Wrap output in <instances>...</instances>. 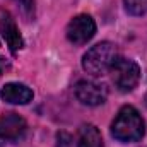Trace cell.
I'll return each instance as SVG.
<instances>
[{
	"label": "cell",
	"mask_w": 147,
	"mask_h": 147,
	"mask_svg": "<svg viewBox=\"0 0 147 147\" xmlns=\"http://www.w3.org/2000/svg\"><path fill=\"white\" fill-rule=\"evenodd\" d=\"M125 9L132 16H144L147 14V0H123Z\"/></svg>",
	"instance_id": "10"
},
{
	"label": "cell",
	"mask_w": 147,
	"mask_h": 147,
	"mask_svg": "<svg viewBox=\"0 0 147 147\" xmlns=\"http://www.w3.org/2000/svg\"><path fill=\"white\" fill-rule=\"evenodd\" d=\"M0 146H3V144H2V140H0Z\"/></svg>",
	"instance_id": "15"
},
{
	"label": "cell",
	"mask_w": 147,
	"mask_h": 147,
	"mask_svg": "<svg viewBox=\"0 0 147 147\" xmlns=\"http://www.w3.org/2000/svg\"><path fill=\"white\" fill-rule=\"evenodd\" d=\"M75 98L87 106H99L108 98V89L105 84L92 80H79L75 84Z\"/></svg>",
	"instance_id": "6"
},
{
	"label": "cell",
	"mask_w": 147,
	"mask_h": 147,
	"mask_svg": "<svg viewBox=\"0 0 147 147\" xmlns=\"http://www.w3.org/2000/svg\"><path fill=\"white\" fill-rule=\"evenodd\" d=\"M77 147H103V137L98 127L87 123L79 128Z\"/></svg>",
	"instance_id": "9"
},
{
	"label": "cell",
	"mask_w": 147,
	"mask_h": 147,
	"mask_svg": "<svg viewBox=\"0 0 147 147\" xmlns=\"http://www.w3.org/2000/svg\"><path fill=\"white\" fill-rule=\"evenodd\" d=\"M16 2L21 5V10H22L28 17L33 16V12H34V0H16Z\"/></svg>",
	"instance_id": "12"
},
{
	"label": "cell",
	"mask_w": 147,
	"mask_h": 147,
	"mask_svg": "<svg viewBox=\"0 0 147 147\" xmlns=\"http://www.w3.org/2000/svg\"><path fill=\"white\" fill-rule=\"evenodd\" d=\"M10 69V63H9V60L7 58H3V57H0V75L3 72H7Z\"/></svg>",
	"instance_id": "13"
},
{
	"label": "cell",
	"mask_w": 147,
	"mask_h": 147,
	"mask_svg": "<svg viewBox=\"0 0 147 147\" xmlns=\"http://www.w3.org/2000/svg\"><path fill=\"white\" fill-rule=\"evenodd\" d=\"M113 84L116 86L118 91L121 92H130L137 87L139 80H140V69L139 65L130 60V58H116L115 63L110 69Z\"/></svg>",
	"instance_id": "3"
},
{
	"label": "cell",
	"mask_w": 147,
	"mask_h": 147,
	"mask_svg": "<svg viewBox=\"0 0 147 147\" xmlns=\"http://www.w3.org/2000/svg\"><path fill=\"white\" fill-rule=\"evenodd\" d=\"M67 39L74 45H86L89 39L96 34V22L91 16L80 14L75 16L67 24Z\"/></svg>",
	"instance_id": "4"
},
{
	"label": "cell",
	"mask_w": 147,
	"mask_h": 147,
	"mask_svg": "<svg viewBox=\"0 0 147 147\" xmlns=\"http://www.w3.org/2000/svg\"><path fill=\"white\" fill-rule=\"evenodd\" d=\"M146 134V121L134 106L127 105L111 123V135L120 142H137Z\"/></svg>",
	"instance_id": "1"
},
{
	"label": "cell",
	"mask_w": 147,
	"mask_h": 147,
	"mask_svg": "<svg viewBox=\"0 0 147 147\" xmlns=\"http://www.w3.org/2000/svg\"><path fill=\"white\" fill-rule=\"evenodd\" d=\"M144 103H146V106H147V94H146V98H144Z\"/></svg>",
	"instance_id": "14"
},
{
	"label": "cell",
	"mask_w": 147,
	"mask_h": 147,
	"mask_svg": "<svg viewBox=\"0 0 147 147\" xmlns=\"http://www.w3.org/2000/svg\"><path fill=\"white\" fill-rule=\"evenodd\" d=\"M118 58V50L110 41H101L87 50L82 57V69L91 75H103L110 72L111 65Z\"/></svg>",
	"instance_id": "2"
},
{
	"label": "cell",
	"mask_w": 147,
	"mask_h": 147,
	"mask_svg": "<svg viewBox=\"0 0 147 147\" xmlns=\"http://www.w3.org/2000/svg\"><path fill=\"white\" fill-rule=\"evenodd\" d=\"M57 147H74L72 137L67 132H58L57 134Z\"/></svg>",
	"instance_id": "11"
},
{
	"label": "cell",
	"mask_w": 147,
	"mask_h": 147,
	"mask_svg": "<svg viewBox=\"0 0 147 147\" xmlns=\"http://www.w3.org/2000/svg\"><path fill=\"white\" fill-rule=\"evenodd\" d=\"M0 33H2L3 39L7 41L12 53H16L17 50L22 48L24 41L19 33V28L16 26V21L12 19V16L7 10H0Z\"/></svg>",
	"instance_id": "7"
},
{
	"label": "cell",
	"mask_w": 147,
	"mask_h": 147,
	"mask_svg": "<svg viewBox=\"0 0 147 147\" xmlns=\"http://www.w3.org/2000/svg\"><path fill=\"white\" fill-rule=\"evenodd\" d=\"M28 130L26 120L17 113H5L0 116V140L2 144L19 142Z\"/></svg>",
	"instance_id": "5"
},
{
	"label": "cell",
	"mask_w": 147,
	"mask_h": 147,
	"mask_svg": "<svg viewBox=\"0 0 147 147\" xmlns=\"http://www.w3.org/2000/svg\"><path fill=\"white\" fill-rule=\"evenodd\" d=\"M33 91L19 82H9L2 87V98L5 103L10 105H28L29 101H33Z\"/></svg>",
	"instance_id": "8"
}]
</instances>
